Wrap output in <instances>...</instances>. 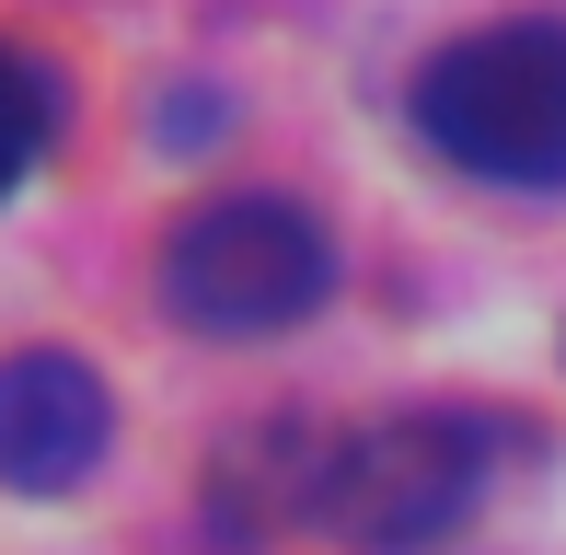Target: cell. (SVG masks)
<instances>
[{
    "instance_id": "obj_1",
    "label": "cell",
    "mask_w": 566,
    "mask_h": 555,
    "mask_svg": "<svg viewBox=\"0 0 566 555\" xmlns=\"http://www.w3.org/2000/svg\"><path fill=\"white\" fill-rule=\"evenodd\" d=\"M417 139L474 186H566V23H474L417 70Z\"/></svg>"
},
{
    "instance_id": "obj_2",
    "label": "cell",
    "mask_w": 566,
    "mask_h": 555,
    "mask_svg": "<svg viewBox=\"0 0 566 555\" xmlns=\"http://www.w3.org/2000/svg\"><path fill=\"white\" fill-rule=\"evenodd\" d=\"M336 290V232L277 186L197 197L163 232V301L197 336H290L301 313H324Z\"/></svg>"
},
{
    "instance_id": "obj_3",
    "label": "cell",
    "mask_w": 566,
    "mask_h": 555,
    "mask_svg": "<svg viewBox=\"0 0 566 555\" xmlns=\"http://www.w3.org/2000/svg\"><path fill=\"white\" fill-rule=\"evenodd\" d=\"M485 474H497V428L474 406H405V417H370L336 440V463H324V510L347 544L370 555H417L474 521Z\"/></svg>"
},
{
    "instance_id": "obj_4",
    "label": "cell",
    "mask_w": 566,
    "mask_h": 555,
    "mask_svg": "<svg viewBox=\"0 0 566 555\" xmlns=\"http://www.w3.org/2000/svg\"><path fill=\"white\" fill-rule=\"evenodd\" d=\"M116 440L105 370L70 347H12L0 359V486L12 498H70Z\"/></svg>"
},
{
    "instance_id": "obj_5",
    "label": "cell",
    "mask_w": 566,
    "mask_h": 555,
    "mask_svg": "<svg viewBox=\"0 0 566 555\" xmlns=\"http://www.w3.org/2000/svg\"><path fill=\"white\" fill-rule=\"evenodd\" d=\"M59 70L46 59H23V46H0V197L23 186V174H35V150L59 139Z\"/></svg>"
}]
</instances>
